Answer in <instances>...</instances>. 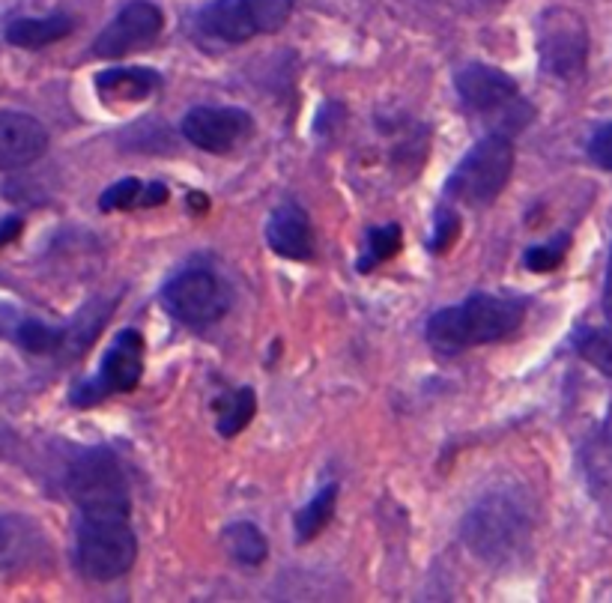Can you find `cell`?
<instances>
[{"instance_id":"1","label":"cell","mask_w":612,"mask_h":603,"mask_svg":"<svg viewBox=\"0 0 612 603\" xmlns=\"http://www.w3.org/2000/svg\"><path fill=\"white\" fill-rule=\"evenodd\" d=\"M523 320H526L523 299L496 296V293H472L463 305L436 311L424 326V338L436 353L457 356L469 347L499 344L517 335Z\"/></svg>"},{"instance_id":"2","label":"cell","mask_w":612,"mask_h":603,"mask_svg":"<svg viewBox=\"0 0 612 603\" xmlns=\"http://www.w3.org/2000/svg\"><path fill=\"white\" fill-rule=\"evenodd\" d=\"M138 559V538L129 523V505L81 508L75 565L93 583H111L132 571Z\"/></svg>"},{"instance_id":"3","label":"cell","mask_w":612,"mask_h":603,"mask_svg":"<svg viewBox=\"0 0 612 603\" xmlns=\"http://www.w3.org/2000/svg\"><path fill=\"white\" fill-rule=\"evenodd\" d=\"M296 9V0H209L195 15L198 36L209 45H245L278 33Z\"/></svg>"},{"instance_id":"4","label":"cell","mask_w":612,"mask_h":603,"mask_svg":"<svg viewBox=\"0 0 612 603\" xmlns=\"http://www.w3.org/2000/svg\"><path fill=\"white\" fill-rule=\"evenodd\" d=\"M514 174V144L508 135L496 132L469 147L457 168L445 180V195L466 206H487L508 186Z\"/></svg>"},{"instance_id":"5","label":"cell","mask_w":612,"mask_h":603,"mask_svg":"<svg viewBox=\"0 0 612 603\" xmlns=\"http://www.w3.org/2000/svg\"><path fill=\"white\" fill-rule=\"evenodd\" d=\"M529 535L526 511L505 493L487 496L475 505L463 523V541L475 556L484 562H505L511 559Z\"/></svg>"},{"instance_id":"6","label":"cell","mask_w":612,"mask_h":603,"mask_svg":"<svg viewBox=\"0 0 612 603\" xmlns=\"http://www.w3.org/2000/svg\"><path fill=\"white\" fill-rule=\"evenodd\" d=\"M162 308L183 326L204 329L230 311V293L212 269L189 266L165 284Z\"/></svg>"},{"instance_id":"7","label":"cell","mask_w":612,"mask_h":603,"mask_svg":"<svg viewBox=\"0 0 612 603\" xmlns=\"http://www.w3.org/2000/svg\"><path fill=\"white\" fill-rule=\"evenodd\" d=\"M538 54L541 66L562 81H574L577 75H583L589 57L586 21L565 6L547 9L538 21Z\"/></svg>"},{"instance_id":"8","label":"cell","mask_w":612,"mask_h":603,"mask_svg":"<svg viewBox=\"0 0 612 603\" xmlns=\"http://www.w3.org/2000/svg\"><path fill=\"white\" fill-rule=\"evenodd\" d=\"M144 374V338L135 329H123L108 353L102 356L99 374L81 386H75L72 403L75 406H93L105 401L108 395H126L135 392Z\"/></svg>"},{"instance_id":"9","label":"cell","mask_w":612,"mask_h":603,"mask_svg":"<svg viewBox=\"0 0 612 603\" xmlns=\"http://www.w3.org/2000/svg\"><path fill=\"white\" fill-rule=\"evenodd\" d=\"M180 132L198 150L224 156L254 135V117L245 108L233 105H195L192 111H186Z\"/></svg>"},{"instance_id":"10","label":"cell","mask_w":612,"mask_h":603,"mask_svg":"<svg viewBox=\"0 0 612 603\" xmlns=\"http://www.w3.org/2000/svg\"><path fill=\"white\" fill-rule=\"evenodd\" d=\"M165 30V15L153 0H132L126 3L111 24L96 36L93 42V57L102 60H120L132 51L150 48Z\"/></svg>"},{"instance_id":"11","label":"cell","mask_w":612,"mask_h":603,"mask_svg":"<svg viewBox=\"0 0 612 603\" xmlns=\"http://www.w3.org/2000/svg\"><path fill=\"white\" fill-rule=\"evenodd\" d=\"M69 493L78 508L93 505H129L126 478L120 472V460L108 448H90L69 466Z\"/></svg>"},{"instance_id":"12","label":"cell","mask_w":612,"mask_h":603,"mask_svg":"<svg viewBox=\"0 0 612 603\" xmlns=\"http://www.w3.org/2000/svg\"><path fill=\"white\" fill-rule=\"evenodd\" d=\"M454 87H457V96L472 111H481V114L511 111L520 102H526V99H520L517 81L508 72L484 66V63H472L466 69H460L454 78Z\"/></svg>"},{"instance_id":"13","label":"cell","mask_w":612,"mask_h":603,"mask_svg":"<svg viewBox=\"0 0 612 603\" xmlns=\"http://www.w3.org/2000/svg\"><path fill=\"white\" fill-rule=\"evenodd\" d=\"M48 150L45 126L21 111H0V171L33 165Z\"/></svg>"},{"instance_id":"14","label":"cell","mask_w":612,"mask_h":603,"mask_svg":"<svg viewBox=\"0 0 612 603\" xmlns=\"http://www.w3.org/2000/svg\"><path fill=\"white\" fill-rule=\"evenodd\" d=\"M266 242L278 257L308 260L314 254V227L308 212L293 201L278 203L266 218Z\"/></svg>"},{"instance_id":"15","label":"cell","mask_w":612,"mask_h":603,"mask_svg":"<svg viewBox=\"0 0 612 603\" xmlns=\"http://www.w3.org/2000/svg\"><path fill=\"white\" fill-rule=\"evenodd\" d=\"M162 75L147 66H117L96 75V90L105 102H138L159 87Z\"/></svg>"},{"instance_id":"16","label":"cell","mask_w":612,"mask_h":603,"mask_svg":"<svg viewBox=\"0 0 612 603\" xmlns=\"http://www.w3.org/2000/svg\"><path fill=\"white\" fill-rule=\"evenodd\" d=\"M72 30H75V18H69L63 12L45 15V18H18L6 27V42L15 48L36 51V48H45V45L66 39Z\"/></svg>"},{"instance_id":"17","label":"cell","mask_w":612,"mask_h":603,"mask_svg":"<svg viewBox=\"0 0 612 603\" xmlns=\"http://www.w3.org/2000/svg\"><path fill=\"white\" fill-rule=\"evenodd\" d=\"M221 544H224V553L236 562V565H245V568H260L269 556V541L263 535V529H257L254 523H230L224 532H221Z\"/></svg>"},{"instance_id":"18","label":"cell","mask_w":612,"mask_h":603,"mask_svg":"<svg viewBox=\"0 0 612 603\" xmlns=\"http://www.w3.org/2000/svg\"><path fill=\"white\" fill-rule=\"evenodd\" d=\"M257 412V395L251 386H242V389H233L227 395H221L215 401V427L224 439H233L236 433H242L251 418Z\"/></svg>"},{"instance_id":"19","label":"cell","mask_w":612,"mask_h":603,"mask_svg":"<svg viewBox=\"0 0 612 603\" xmlns=\"http://www.w3.org/2000/svg\"><path fill=\"white\" fill-rule=\"evenodd\" d=\"M335 505H338V484H326L320 487V493L314 499H308L299 511H296V541L299 544H308L314 541L329 523H332V514H335Z\"/></svg>"},{"instance_id":"20","label":"cell","mask_w":612,"mask_h":603,"mask_svg":"<svg viewBox=\"0 0 612 603\" xmlns=\"http://www.w3.org/2000/svg\"><path fill=\"white\" fill-rule=\"evenodd\" d=\"M404 245V230L401 224H380V227H371L368 230V239H365V254L359 257L356 269L359 272H371L374 266L392 260Z\"/></svg>"},{"instance_id":"21","label":"cell","mask_w":612,"mask_h":603,"mask_svg":"<svg viewBox=\"0 0 612 603\" xmlns=\"http://www.w3.org/2000/svg\"><path fill=\"white\" fill-rule=\"evenodd\" d=\"M69 332L66 329H54V326H45L39 320H27L18 326V344L27 350V353H36V356H45V353H57L63 344H66Z\"/></svg>"},{"instance_id":"22","label":"cell","mask_w":612,"mask_h":603,"mask_svg":"<svg viewBox=\"0 0 612 603\" xmlns=\"http://www.w3.org/2000/svg\"><path fill=\"white\" fill-rule=\"evenodd\" d=\"M568 248H571V236L568 233H559L556 239L544 242V245H532L526 254H523V266L529 272H553L565 263L568 257Z\"/></svg>"},{"instance_id":"23","label":"cell","mask_w":612,"mask_h":603,"mask_svg":"<svg viewBox=\"0 0 612 603\" xmlns=\"http://www.w3.org/2000/svg\"><path fill=\"white\" fill-rule=\"evenodd\" d=\"M144 195H147V183H141L138 177H126V180H120V183H114L111 189L102 192L99 206L105 212L135 209V206H144Z\"/></svg>"},{"instance_id":"24","label":"cell","mask_w":612,"mask_h":603,"mask_svg":"<svg viewBox=\"0 0 612 603\" xmlns=\"http://www.w3.org/2000/svg\"><path fill=\"white\" fill-rule=\"evenodd\" d=\"M577 350L601 374L612 377V332H586V335H580Z\"/></svg>"},{"instance_id":"25","label":"cell","mask_w":612,"mask_h":603,"mask_svg":"<svg viewBox=\"0 0 612 603\" xmlns=\"http://www.w3.org/2000/svg\"><path fill=\"white\" fill-rule=\"evenodd\" d=\"M457 236H460V215L451 206H439L436 218H433V233L427 239V248L433 254H442L457 242Z\"/></svg>"},{"instance_id":"26","label":"cell","mask_w":612,"mask_h":603,"mask_svg":"<svg viewBox=\"0 0 612 603\" xmlns=\"http://www.w3.org/2000/svg\"><path fill=\"white\" fill-rule=\"evenodd\" d=\"M589 159H592L598 168L612 171V123L601 126V129L592 135V141H589Z\"/></svg>"},{"instance_id":"27","label":"cell","mask_w":612,"mask_h":603,"mask_svg":"<svg viewBox=\"0 0 612 603\" xmlns=\"http://www.w3.org/2000/svg\"><path fill=\"white\" fill-rule=\"evenodd\" d=\"M18 233H21V218H18V215L3 218V221H0V248H3L6 242H12Z\"/></svg>"},{"instance_id":"28","label":"cell","mask_w":612,"mask_h":603,"mask_svg":"<svg viewBox=\"0 0 612 603\" xmlns=\"http://www.w3.org/2000/svg\"><path fill=\"white\" fill-rule=\"evenodd\" d=\"M168 201V186L165 183H147V195H144V206H159Z\"/></svg>"},{"instance_id":"29","label":"cell","mask_w":612,"mask_h":603,"mask_svg":"<svg viewBox=\"0 0 612 603\" xmlns=\"http://www.w3.org/2000/svg\"><path fill=\"white\" fill-rule=\"evenodd\" d=\"M604 317L610 323L612 329V251H610V263H607V281H604Z\"/></svg>"}]
</instances>
